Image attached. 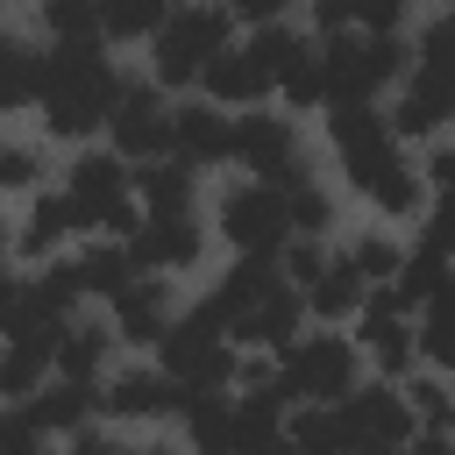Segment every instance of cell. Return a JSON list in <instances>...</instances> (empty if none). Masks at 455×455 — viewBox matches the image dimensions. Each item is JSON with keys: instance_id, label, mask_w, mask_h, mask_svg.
<instances>
[{"instance_id": "7c38bea8", "label": "cell", "mask_w": 455, "mask_h": 455, "mask_svg": "<svg viewBox=\"0 0 455 455\" xmlns=\"http://www.w3.org/2000/svg\"><path fill=\"white\" fill-rule=\"evenodd\" d=\"M341 427H348V455L377 448V441H405V398L398 391H348L341 398Z\"/></svg>"}, {"instance_id": "f6af8a7d", "label": "cell", "mask_w": 455, "mask_h": 455, "mask_svg": "<svg viewBox=\"0 0 455 455\" xmlns=\"http://www.w3.org/2000/svg\"><path fill=\"white\" fill-rule=\"evenodd\" d=\"M277 7L284 0H228V14H242V21H277Z\"/></svg>"}, {"instance_id": "5b68a950", "label": "cell", "mask_w": 455, "mask_h": 455, "mask_svg": "<svg viewBox=\"0 0 455 455\" xmlns=\"http://www.w3.org/2000/svg\"><path fill=\"white\" fill-rule=\"evenodd\" d=\"M156 348H164V370H171V384H185V391H220V384L235 377L228 334H220L206 313H192V320H171Z\"/></svg>"}, {"instance_id": "2e32d148", "label": "cell", "mask_w": 455, "mask_h": 455, "mask_svg": "<svg viewBox=\"0 0 455 455\" xmlns=\"http://www.w3.org/2000/svg\"><path fill=\"white\" fill-rule=\"evenodd\" d=\"M299 313H306V299L299 291H263L242 320H235V341H270V348H284V341H299Z\"/></svg>"}, {"instance_id": "83f0119b", "label": "cell", "mask_w": 455, "mask_h": 455, "mask_svg": "<svg viewBox=\"0 0 455 455\" xmlns=\"http://www.w3.org/2000/svg\"><path fill=\"white\" fill-rule=\"evenodd\" d=\"M92 7H100V28L107 36H156L171 0H92Z\"/></svg>"}, {"instance_id": "1f68e13d", "label": "cell", "mask_w": 455, "mask_h": 455, "mask_svg": "<svg viewBox=\"0 0 455 455\" xmlns=\"http://www.w3.org/2000/svg\"><path fill=\"white\" fill-rule=\"evenodd\" d=\"M249 57H256V64L270 71V85H277V78H284V71L306 57V43H299L291 28H277V21H263V28H256V43H249Z\"/></svg>"}, {"instance_id": "e0dca14e", "label": "cell", "mask_w": 455, "mask_h": 455, "mask_svg": "<svg viewBox=\"0 0 455 455\" xmlns=\"http://www.w3.org/2000/svg\"><path fill=\"white\" fill-rule=\"evenodd\" d=\"M455 277H448V249H434V242H419L405 263H398V277H391V291H398V306H427V299H441Z\"/></svg>"}, {"instance_id": "f1b7e54d", "label": "cell", "mask_w": 455, "mask_h": 455, "mask_svg": "<svg viewBox=\"0 0 455 455\" xmlns=\"http://www.w3.org/2000/svg\"><path fill=\"white\" fill-rule=\"evenodd\" d=\"M100 355H107V327H71V334H57V377H85V384H92Z\"/></svg>"}, {"instance_id": "4dcf8cb0", "label": "cell", "mask_w": 455, "mask_h": 455, "mask_svg": "<svg viewBox=\"0 0 455 455\" xmlns=\"http://www.w3.org/2000/svg\"><path fill=\"white\" fill-rule=\"evenodd\" d=\"M36 78H43V64L14 43V36H0V107H21V100H36Z\"/></svg>"}, {"instance_id": "d590c367", "label": "cell", "mask_w": 455, "mask_h": 455, "mask_svg": "<svg viewBox=\"0 0 455 455\" xmlns=\"http://www.w3.org/2000/svg\"><path fill=\"white\" fill-rule=\"evenodd\" d=\"M284 213H291V228H299V235L327 228V199H320L313 185H291V192H284Z\"/></svg>"}, {"instance_id": "8d00e7d4", "label": "cell", "mask_w": 455, "mask_h": 455, "mask_svg": "<svg viewBox=\"0 0 455 455\" xmlns=\"http://www.w3.org/2000/svg\"><path fill=\"white\" fill-rule=\"evenodd\" d=\"M277 85H284V92H291L299 107H313V100H327V92H320V57H313V50H306V57H299V64H291V71H284Z\"/></svg>"}, {"instance_id": "e575fe53", "label": "cell", "mask_w": 455, "mask_h": 455, "mask_svg": "<svg viewBox=\"0 0 455 455\" xmlns=\"http://www.w3.org/2000/svg\"><path fill=\"white\" fill-rule=\"evenodd\" d=\"M0 455H43V427H36L28 405L21 412H0Z\"/></svg>"}, {"instance_id": "60d3db41", "label": "cell", "mask_w": 455, "mask_h": 455, "mask_svg": "<svg viewBox=\"0 0 455 455\" xmlns=\"http://www.w3.org/2000/svg\"><path fill=\"white\" fill-rule=\"evenodd\" d=\"M320 263H327V256H320L313 242H284V277H299V284H313V277H320Z\"/></svg>"}, {"instance_id": "ffe728a7", "label": "cell", "mask_w": 455, "mask_h": 455, "mask_svg": "<svg viewBox=\"0 0 455 455\" xmlns=\"http://www.w3.org/2000/svg\"><path fill=\"white\" fill-rule=\"evenodd\" d=\"M291 434V455H348V427H341V405H306L284 419Z\"/></svg>"}, {"instance_id": "cb8c5ba5", "label": "cell", "mask_w": 455, "mask_h": 455, "mask_svg": "<svg viewBox=\"0 0 455 455\" xmlns=\"http://www.w3.org/2000/svg\"><path fill=\"white\" fill-rule=\"evenodd\" d=\"M114 327L128 334V341H164V284H128L121 299H114Z\"/></svg>"}, {"instance_id": "816d5d0a", "label": "cell", "mask_w": 455, "mask_h": 455, "mask_svg": "<svg viewBox=\"0 0 455 455\" xmlns=\"http://www.w3.org/2000/svg\"><path fill=\"white\" fill-rule=\"evenodd\" d=\"M448 455H455V448H448Z\"/></svg>"}, {"instance_id": "9a60e30c", "label": "cell", "mask_w": 455, "mask_h": 455, "mask_svg": "<svg viewBox=\"0 0 455 455\" xmlns=\"http://www.w3.org/2000/svg\"><path fill=\"white\" fill-rule=\"evenodd\" d=\"M178 384L171 377H156V370H128V377H114L107 391H100V405L114 412V419H156V412H178Z\"/></svg>"}, {"instance_id": "3957f363", "label": "cell", "mask_w": 455, "mask_h": 455, "mask_svg": "<svg viewBox=\"0 0 455 455\" xmlns=\"http://www.w3.org/2000/svg\"><path fill=\"white\" fill-rule=\"evenodd\" d=\"M398 57H405V50H398L391 36H370V28H363V36H348V28H341V36L320 50V92H327L334 107L370 100L384 78H398Z\"/></svg>"}, {"instance_id": "8fae6325", "label": "cell", "mask_w": 455, "mask_h": 455, "mask_svg": "<svg viewBox=\"0 0 455 455\" xmlns=\"http://www.w3.org/2000/svg\"><path fill=\"white\" fill-rule=\"evenodd\" d=\"M128 249H135L142 270H185L199 256V228H192V213H149L128 235Z\"/></svg>"}, {"instance_id": "277c9868", "label": "cell", "mask_w": 455, "mask_h": 455, "mask_svg": "<svg viewBox=\"0 0 455 455\" xmlns=\"http://www.w3.org/2000/svg\"><path fill=\"white\" fill-rule=\"evenodd\" d=\"M228 50V14L220 7H178L164 14L156 28V78L164 85H185V78H206V64Z\"/></svg>"}, {"instance_id": "7402d4cb", "label": "cell", "mask_w": 455, "mask_h": 455, "mask_svg": "<svg viewBox=\"0 0 455 455\" xmlns=\"http://www.w3.org/2000/svg\"><path fill=\"white\" fill-rule=\"evenodd\" d=\"M448 114H455V85L412 71V85H405V100H398V135H427V128H441Z\"/></svg>"}, {"instance_id": "4316f807", "label": "cell", "mask_w": 455, "mask_h": 455, "mask_svg": "<svg viewBox=\"0 0 455 455\" xmlns=\"http://www.w3.org/2000/svg\"><path fill=\"white\" fill-rule=\"evenodd\" d=\"M135 249L128 242H107V249H92V256H78V277H85V291H107V299H121L128 284H135Z\"/></svg>"}, {"instance_id": "ee69618b", "label": "cell", "mask_w": 455, "mask_h": 455, "mask_svg": "<svg viewBox=\"0 0 455 455\" xmlns=\"http://www.w3.org/2000/svg\"><path fill=\"white\" fill-rule=\"evenodd\" d=\"M427 242H434V249H455V199H441V206H434V220H427Z\"/></svg>"}, {"instance_id": "681fc988", "label": "cell", "mask_w": 455, "mask_h": 455, "mask_svg": "<svg viewBox=\"0 0 455 455\" xmlns=\"http://www.w3.org/2000/svg\"><path fill=\"white\" fill-rule=\"evenodd\" d=\"M405 455H448V441H441V434H434V427H427V434H419V441H412V448H405Z\"/></svg>"}, {"instance_id": "5bb4252c", "label": "cell", "mask_w": 455, "mask_h": 455, "mask_svg": "<svg viewBox=\"0 0 455 455\" xmlns=\"http://www.w3.org/2000/svg\"><path fill=\"white\" fill-rule=\"evenodd\" d=\"M363 341L377 348V363H384V370H405V363H412V327H405V306H398V291H391V284L363 299Z\"/></svg>"}, {"instance_id": "d6986e66", "label": "cell", "mask_w": 455, "mask_h": 455, "mask_svg": "<svg viewBox=\"0 0 455 455\" xmlns=\"http://www.w3.org/2000/svg\"><path fill=\"white\" fill-rule=\"evenodd\" d=\"M92 405H100V391H92L85 377H57V384H43V391H36V405H28V412H36V427H43V434H57V427H78Z\"/></svg>"}, {"instance_id": "484cf974", "label": "cell", "mask_w": 455, "mask_h": 455, "mask_svg": "<svg viewBox=\"0 0 455 455\" xmlns=\"http://www.w3.org/2000/svg\"><path fill=\"white\" fill-rule=\"evenodd\" d=\"M71 228H85V213H78V199L71 192H43L36 199V213H28V228H21V249H57V235H71Z\"/></svg>"}, {"instance_id": "7dc6e473", "label": "cell", "mask_w": 455, "mask_h": 455, "mask_svg": "<svg viewBox=\"0 0 455 455\" xmlns=\"http://www.w3.org/2000/svg\"><path fill=\"white\" fill-rule=\"evenodd\" d=\"M21 291H28V284H14V277H0V327L14 320V306H21Z\"/></svg>"}, {"instance_id": "ac0fdd59", "label": "cell", "mask_w": 455, "mask_h": 455, "mask_svg": "<svg viewBox=\"0 0 455 455\" xmlns=\"http://www.w3.org/2000/svg\"><path fill=\"white\" fill-rule=\"evenodd\" d=\"M178 391H185V384H178ZM178 412H185V427H192V448H199V455H228L235 405H228L220 391H185V398H178Z\"/></svg>"}, {"instance_id": "6da1fadb", "label": "cell", "mask_w": 455, "mask_h": 455, "mask_svg": "<svg viewBox=\"0 0 455 455\" xmlns=\"http://www.w3.org/2000/svg\"><path fill=\"white\" fill-rule=\"evenodd\" d=\"M327 128H334V149H341V171L355 178V192H370L384 213H412V206H419V185H412V171L398 164L391 121H384L370 100L334 107V114H327Z\"/></svg>"}, {"instance_id": "f546056e", "label": "cell", "mask_w": 455, "mask_h": 455, "mask_svg": "<svg viewBox=\"0 0 455 455\" xmlns=\"http://www.w3.org/2000/svg\"><path fill=\"white\" fill-rule=\"evenodd\" d=\"M43 21H50L57 43H100V36H107L92 0H43Z\"/></svg>"}, {"instance_id": "f907efd6", "label": "cell", "mask_w": 455, "mask_h": 455, "mask_svg": "<svg viewBox=\"0 0 455 455\" xmlns=\"http://www.w3.org/2000/svg\"><path fill=\"white\" fill-rule=\"evenodd\" d=\"M355 455H405V441H377V448H355Z\"/></svg>"}, {"instance_id": "d6a6232c", "label": "cell", "mask_w": 455, "mask_h": 455, "mask_svg": "<svg viewBox=\"0 0 455 455\" xmlns=\"http://www.w3.org/2000/svg\"><path fill=\"white\" fill-rule=\"evenodd\" d=\"M419 348H427L434 363H448V370H455V284H448L441 299H427V327H419Z\"/></svg>"}, {"instance_id": "4fadbf2b", "label": "cell", "mask_w": 455, "mask_h": 455, "mask_svg": "<svg viewBox=\"0 0 455 455\" xmlns=\"http://www.w3.org/2000/svg\"><path fill=\"white\" fill-rule=\"evenodd\" d=\"M228 149H235V128L213 107H178L171 114V156L178 164H220Z\"/></svg>"}, {"instance_id": "836d02e7", "label": "cell", "mask_w": 455, "mask_h": 455, "mask_svg": "<svg viewBox=\"0 0 455 455\" xmlns=\"http://www.w3.org/2000/svg\"><path fill=\"white\" fill-rule=\"evenodd\" d=\"M419 78H441V85H455V14L427 28V43H419Z\"/></svg>"}, {"instance_id": "bcb514c9", "label": "cell", "mask_w": 455, "mask_h": 455, "mask_svg": "<svg viewBox=\"0 0 455 455\" xmlns=\"http://www.w3.org/2000/svg\"><path fill=\"white\" fill-rule=\"evenodd\" d=\"M427 171H434V185H441V192H448V199H455V149H441V156H434V164H427Z\"/></svg>"}, {"instance_id": "603a6c76", "label": "cell", "mask_w": 455, "mask_h": 455, "mask_svg": "<svg viewBox=\"0 0 455 455\" xmlns=\"http://www.w3.org/2000/svg\"><path fill=\"white\" fill-rule=\"evenodd\" d=\"M135 185H142L149 213H185L192 206V164H178V156H149V171H135Z\"/></svg>"}, {"instance_id": "9c48e42d", "label": "cell", "mask_w": 455, "mask_h": 455, "mask_svg": "<svg viewBox=\"0 0 455 455\" xmlns=\"http://www.w3.org/2000/svg\"><path fill=\"white\" fill-rule=\"evenodd\" d=\"M71 199H78L85 228H107V235H135V228H142L135 206H128V171H121L114 156H85V164L71 171Z\"/></svg>"}, {"instance_id": "ba28073f", "label": "cell", "mask_w": 455, "mask_h": 455, "mask_svg": "<svg viewBox=\"0 0 455 455\" xmlns=\"http://www.w3.org/2000/svg\"><path fill=\"white\" fill-rule=\"evenodd\" d=\"M220 228H228V242H235L242 256H277L284 235H291L284 192H277V185H249V192H235V199L220 206Z\"/></svg>"}, {"instance_id": "30bf717a", "label": "cell", "mask_w": 455, "mask_h": 455, "mask_svg": "<svg viewBox=\"0 0 455 455\" xmlns=\"http://www.w3.org/2000/svg\"><path fill=\"white\" fill-rule=\"evenodd\" d=\"M114 149L121 156H164L171 149V114H164V100L156 92H142V85H121V100H114Z\"/></svg>"}, {"instance_id": "52a82bcc", "label": "cell", "mask_w": 455, "mask_h": 455, "mask_svg": "<svg viewBox=\"0 0 455 455\" xmlns=\"http://www.w3.org/2000/svg\"><path fill=\"white\" fill-rule=\"evenodd\" d=\"M235 156H242V164H249L263 185H277V192L306 185L299 142H291V128H284L277 114H242V121H235Z\"/></svg>"}, {"instance_id": "f35d334b", "label": "cell", "mask_w": 455, "mask_h": 455, "mask_svg": "<svg viewBox=\"0 0 455 455\" xmlns=\"http://www.w3.org/2000/svg\"><path fill=\"white\" fill-rule=\"evenodd\" d=\"M398 263H405V256H398L391 242H363V249H355V270H363V277H398Z\"/></svg>"}, {"instance_id": "d4e9b609", "label": "cell", "mask_w": 455, "mask_h": 455, "mask_svg": "<svg viewBox=\"0 0 455 455\" xmlns=\"http://www.w3.org/2000/svg\"><path fill=\"white\" fill-rule=\"evenodd\" d=\"M263 85H270V71H263L249 50H220V57L206 64V92H213V100H256Z\"/></svg>"}, {"instance_id": "74e56055", "label": "cell", "mask_w": 455, "mask_h": 455, "mask_svg": "<svg viewBox=\"0 0 455 455\" xmlns=\"http://www.w3.org/2000/svg\"><path fill=\"white\" fill-rule=\"evenodd\" d=\"M398 14H405V0H355V28H370V36H391Z\"/></svg>"}, {"instance_id": "7a4b0ae2", "label": "cell", "mask_w": 455, "mask_h": 455, "mask_svg": "<svg viewBox=\"0 0 455 455\" xmlns=\"http://www.w3.org/2000/svg\"><path fill=\"white\" fill-rule=\"evenodd\" d=\"M36 100H43L50 135H92V128L114 114L121 85H114V71H107L100 43H57V57H43Z\"/></svg>"}, {"instance_id": "b9f144b4", "label": "cell", "mask_w": 455, "mask_h": 455, "mask_svg": "<svg viewBox=\"0 0 455 455\" xmlns=\"http://www.w3.org/2000/svg\"><path fill=\"white\" fill-rule=\"evenodd\" d=\"M36 171H43V164H36L28 149H0V192H14V185H36Z\"/></svg>"}, {"instance_id": "7bdbcfd3", "label": "cell", "mask_w": 455, "mask_h": 455, "mask_svg": "<svg viewBox=\"0 0 455 455\" xmlns=\"http://www.w3.org/2000/svg\"><path fill=\"white\" fill-rule=\"evenodd\" d=\"M313 21L327 36H341V28H355V0H313Z\"/></svg>"}, {"instance_id": "8992f818", "label": "cell", "mask_w": 455, "mask_h": 455, "mask_svg": "<svg viewBox=\"0 0 455 455\" xmlns=\"http://www.w3.org/2000/svg\"><path fill=\"white\" fill-rule=\"evenodd\" d=\"M348 384H355V355H348V341L341 334H320V341H291L284 348V398H313V405H334V398H348Z\"/></svg>"}, {"instance_id": "44dd1931", "label": "cell", "mask_w": 455, "mask_h": 455, "mask_svg": "<svg viewBox=\"0 0 455 455\" xmlns=\"http://www.w3.org/2000/svg\"><path fill=\"white\" fill-rule=\"evenodd\" d=\"M363 270H355V256H341V263H320V277L306 284V306L313 313H327V320H341L348 306H363Z\"/></svg>"}, {"instance_id": "ab89813d", "label": "cell", "mask_w": 455, "mask_h": 455, "mask_svg": "<svg viewBox=\"0 0 455 455\" xmlns=\"http://www.w3.org/2000/svg\"><path fill=\"white\" fill-rule=\"evenodd\" d=\"M405 398H412V412H419V419H427V427H434V434H441V427H448V391H441V384H412V391H405Z\"/></svg>"}, {"instance_id": "c3c4849f", "label": "cell", "mask_w": 455, "mask_h": 455, "mask_svg": "<svg viewBox=\"0 0 455 455\" xmlns=\"http://www.w3.org/2000/svg\"><path fill=\"white\" fill-rule=\"evenodd\" d=\"M71 455H128V448H114V441H100V434H78V448Z\"/></svg>"}]
</instances>
